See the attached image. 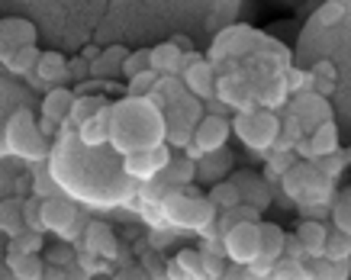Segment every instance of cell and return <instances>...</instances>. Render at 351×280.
<instances>
[{
	"label": "cell",
	"mask_w": 351,
	"mask_h": 280,
	"mask_svg": "<svg viewBox=\"0 0 351 280\" xmlns=\"http://www.w3.org/2000/svg\"><path fill=\"white\" fill-rule=\"evenodd\" d=\"M178 264H181L193 280H206V270H203V251H191V248H184V251H178Z\"/></svg>",
	"instance_id": "obj_43"
},
{
	"label": "cell",
	"mask_w": 351,
	"mask_h": 280,
	"mask_svg": "<svg viewBox=\"0 0 351 280\" xmlns=\"http://www.w3.org/2000/svg\"><path fill=\"white\" fill-rule=\"evenodd\" d=\"M284 258L287 261H306V248L300 245V238L297 236H287V242H284Z\"/></svg>",
	"instance_id": "obj_48"
},
{
	"label": "cell",
	"mask_w": 351,
	"mask_h": 280,
	"mask_svg": "<svg viewBox=\"0 0 351 280\" xmlns=\"http://www.w3.org/2000/svg\"><path fill=\"white\" fill-rule=\"evenodd\" d=\"M16 87L10 81H0V158H7V119L16 113Z\"/></svg>",
	"instance_id": "obj_29"
},
{
	"label": "cell",
	"mask_w": 351,
	"mask_h": 280,
	"mask_svg": "<svg viewBox=\"0 0 351 280\" xmlns=\"http://www.w3.org/2000/svg\"><path fill=\"white\" fill-rule=\"evenodd\" d=\"M32 196H39V200H49V196H58L55 194V174H52V164H49V158L45 162H36L32 164Z\"/></svg>",
	"instance_id": "obj_31"
},
{
	"label": "cell",
	"mask_w": 351,
	"mask_h": 280,
	"mask_svg": "<svg viewBox=\"0 0 351 280\" xmlns=\"http://www.w3.org/2000/svg\"><path fill=\"white\" fill-rule=\"evenodd\" d=\"M345 158H348V164H351V149H348V151H345Z\"/></svg>",
	"instance_id": "obj_54"
},
{
	"label": "cell",
	"mask_w": 351,
	"mask_h": 280,
	"mask_svg": "<svg viewBox=\"0 0 351 280\" xmlns=\"http://www.w3.org/2000/svg\"><path fill=\"white\" fill-rule=\"evenodd\" d=\"M284 242H287V232L277 226V222H261V255L271 261L284 258Z\"/></svg>",
	"instance_id": "obj_30"
},
{
	"label": "cell",
	"mask_w": 351,
	"mask_h": 280,
	"mask_svg": "<svg viewBox=\"0 0 351 280\" xmlns=\"http://www.w3.org/2000/svg\"><path fill=\"white\" fill-rule=\"evenodd\" d=\"M332 222L339 232L351 236V187H345L335 200H332Z\"/></svg>",
	"instance_id": "obj_34"
},
{
	"label": "cell",
	"mask_w": 351,
	"mask_h": 280,
	"mask_svg": "<svg viewBox=\"0 0 351 280\" xmlns=\"http://www.w3.org/2000/svg\"><path fill=\"white\" fill-rule=\"evenodd\" d=\"M152 71L158 77H174L178 71H184V55L178 52L174 42H161L152 49Z\"/></svg>",
	"instance_id": "obj_20"
},
{
	"label": "cell",
	"mask_w": 351,
	"mask_h": 280,
	"mask_svg": "<svg viewBox=\"0 0 351 280\" xmlns=\"http://www.w3.org/2000/svg\"><path fill=\"white\" fill-rule=\"evenodd\" d=\"M117 280H149V274L142 268H126V270H119Z\"/></svg>",
	"instance_id": "obj_52"
},
{
	"label": "cell",
	"mask_w": 351,
	"mask_h": 280,
	"mask_svg": "<svg viewBox=\"0 0 351 280\" xmlns=\"http://www.w3.org/2000/svg\"><path fill=\"white\" fill-rule=\"evenodd\" d=\"M326 258L329 261H351V236L332 229L329 238H326Z\"/></svg>",
	"instance_id": "obj_38"
},
{
	"label": "cell",
	"mask_w": 351,
	"mask_h": 280,
	"mask_svg": "<svg viewBox=\"0 0 351 280\" xmlns=\"http://www.w3.org/2000/svg\"><path fill=\"white\" fill-rule=\"evenodd\" d=\"M271 280H306V268L300 261L280 258L274 264V270H271Z\"/></svg>",
	"instance_id": "obj_45"
},
{
	"label": "cell",
	"mask_w": 351,
	"mask_h": 280,
	"mask_svg": "<svg viewBox=\"0 0 351 280\" xmlns=\"http://www.w3.org/2000/svg\"><path fill=\"white\" fill-rule=\"evenodd\" d=\"M232 183L239 187L242 203L245 206H255L258 213H265L267 206H271V200H274V194H271V183H267L261 174H255V171H239L232 177Z\"/></svg>",
	"instance_id": "obj_12"
},
{
	"label": "cell",
	"mask_w": 351,
	"mask_h": 280,
	"mask_svg": "<svg viewBox=\"0 0 351 280\" xmlns=\"http://www.w3.org/2000/svg\"><path fill=\"white\" fill-rule=\"evenodd\" d=\"M84 251L87 255H94V258H100V261L117 258L119 242H117V236H113V229H110L107 222H87V229H84Z\"/></svg>",
	"instance_id": "obj_14"
},
{
	"label": "cell",
	"mask_w": 351,
	"mask_h": 280,
	"mask_svg": "<svg viewBox=\"0 0 351 280\" xmlns=\"http://www.w3.org/2000/svg\"><path fill=\"white\" fill-rule=\"evenodd\" d=\"M206 107H210V113H206V116H223L226 119V113H229V107H226V103H219V100H206Z\"/></svg>",
	"instance_id": "obj_53"
},
{
	"label": "cell",
	"mask_w": 351,
	"mask_h": 280,
	"mask_svg": "<svg viewBox=\"0 0 351 280\" xmlns=\"http://www.w3.org/2000/svg\"><path fill=\"white\" fill-rule=\"evenodd\" d=\"M297 238L300 245L306 248V258H326V238H329V229L322 226L319 219H303L297 226Z\"/></svg>",
	"instance_id": "obj_17"
},
{
	"label": "cell",
	"mask_w": 351,
	"mask_h": 280,
	"mask_svg": "<svg viewBox=\"0 0 351 280\" xmlns=\"http://www.w3.org/2000/svg\"><path fill=\"white\" fill-rule=\"evenodd\" d=\"M223 251L232 264H252L261 258V222H242L223 238Z\"/></svg>",
	"instance_id": "obj_7"
},
{
	"label": "cell",
	"mask_w": 351,
	"mask_h": 280,
	"mask_svg": "<svg viewBox=\"0 0 351 280\" xmlns=\"http://www.w3.org/2000/svg\"><path fill=\"white\" fill-rule=\"evenodd\" d=\"M216 206L200 196L193 187H184V190H168V196L161 200V219L168 226L178 229H193V232H210L216 226Z\"/></svg>",
	"instance_id": "obj_2"
},
{
	"label": "cell",
	"mask_w": 351,
	"mask_h": 280,
	"mask_svg": "<svg viewBox=\"0 0 351 280\" xmlns=\"http://www.w3.org/2000/svg\"><path fill=\"white\" fill-rule=\"evenodd\" d=\"M68 75L75 77V81H84V77H90V62H84L81 55H77V58H68Z\"/></svg>",
	"instance_id": "obj_50"
},
{
	"label": "cell",
	"mask_w": 351,
	"mask_h": 280,
	"mask_svg": "<svg viewBox=\"0 0 351 280\" xmlns=\"http://www.w3.org/2000/svg\"><path fill=\"white\" fill-rule=\"evenodd\" d=\"M138 268L149 274V280H165V274H168V261L161 258L158 251H145L142 255V264Z\"/></svg>",
	"instance_id": "obj_46"
},
{
	"label": "cell",
	"mask_w": 351,
	"mask_h": 280,
	"mask_svg": "<svg viewBox=\"0 0 351 280\" xmlns=\"http://www.w3.org/2000/svg\"><path fill=\"white\" fill-rule=\"evenodd\" d=\"M284 97H287V84H284V77H274V81H267L265 87H258L255 90V100L258 103H265L267 110H274L284 103Z\"/></svg>",
	"instance_id": "obj_36"
},
{
	"label": "cell",
	"mask_w": 351,
	"mask_h": 280,
	"mask_svg": "<svg viewBox=\"0 0 351 280\" xmlns=\"http://www.w3.org/2000/svg\"><path fill=\"white\" fill-rule=\"evenodd\" d=\"M158 81H161V77L155 75V71H145V75L132 77V81L126 84V100H149L152 90L158 87Z\"/></svg>",
	"instance_id": "obj_37"
},
{
	"label": "cell",
	"mask_w": 351,
	"mask_h": 280,
	"mask_svg": "<svg viewBox=\"0 0 351 280\" xmlns=\"http://www.w3.org/2000/svg\"><path fill=\"white\" fill-rule=\"evenodd\" d=\"M309 164H313V168H316L326 181L335 183V177L348 168V158H345V151L339 149V151H332V155H326V158H316V162H309Z\"/></svg>",
	"instance_id": "obj_35"
},
{
	"label": "cell",
	"mask_w": 351,
	"mask_h": 280,
	"mask_svg": "<svg viewBox=\"0 0 351 280\" xmlns=\"http://www.w3.org/2000/svg\"><path fill=\"white\" fill-rule=\"evenodd\" d=\"M193 177H197V162H191L187 155L178 158V162L171 158V164L158 174V181L165 183V187H171V190H184V187H191Z\"/></svg>",
	"instance_id": "obj_22"
},
{
	"label": "cell",
	"mask_w": 351,
	"mask_h": 280,
	"mask_svg": "<svg viewBox=\"0 0 351 280\" xmlns=\"http://www.w3.org/2000/svg\"><path fill=\"white\" fill-rule=\"evenodd\" d=\"M107 107H110L107 97H100V94H77L75 110H71V119H68L64 126H68V129H81L84 123H90L94 116H100Z\"/></svg>",
	"instance_id": "obj_19"
},
{
	"label": "cell",
	"mask_w": 351,
	"mask_h": 280,
	"mask_svg": "<svg viewBox=\"0 0 351 280\" xmlns=\"http://www.w3.org/2000/svg\"><path fill=\"white\" fill-rule=\"evenodd\" d=\"M110 145L123 158L136 155V151H149L155 145H165V113L152 107L149 100H119V103H113Z\"/></svg>",
	"instance_id": "obj_1"
},
{
	"label": "cell",
	"mask_w": 351,
	"mask_h": 280,
	"mask_svg": "<svg viewBox=\"0 0 351 280\" xmlns=\"http://www.w3.org/2000/svg\"><path fill=\"white\" fill-rule=\"evenodd\" d=\"M184 87L193 100H213L216 97V75L210 62H193V65L184 68Z\"/></svg>",
	"instance_id": "obj_13"
},
{
	"label": "cell",
	"mask_w": 351,
	"mask_h": 280,
	"mask_svg": "<svg viewBox=\"0 0 351 280\" xmlns=\"http://www.w3.org/2000/svg\"><path fill=\"white\" fill-rule=\"evenodd\" d=\"M7 155L20 158V162H45L49 158V139L43 136L39 123L32 116V110H16L7 119Z\"/></svg>",
	"instance_id": "obj_3"
},
{
	"label": "cell",
	"mask_w": 351,
	"mask_h": 280,
	"mask_svg": "<svg viewBox=\"0 0 351 280\" xmlns=\"http://www.w3.org/2000/svg\"><path fill=\"white\" fill-rule=\"evenodd\" d=\"M341 13H345V3H326L319 10V20L322 23H332V20H339Z\"/></svg>",
	"instance_id": "obj_51"
},
{
	"label": "cell",
	"mask_w": 351,
	"mask_h": 280,
	"mask_svg": "<svg viewBox=\"0 0 351 280\" xmlns=\"http://www.w3.org/2000/svg\"><path fill=\"white\" fill-rule=\"evenodd\" d=\"M335 81H339V71H335V65L332 62H316V68L309 71V90L316 94V97H332L335 94Z\"/></svg>",
	"instance_id": "obj_27"
},
{
	"label": "cell",
	"mask_w": 351,
	"mask_h": 280,
	"mask_svg": "<svg viewBox=\"0 0 351 280\" xmlns=\"http://www.w3.org/2000/svg\"><path fill=\"white\" fill-rule=\"evenodd\" d=\"M168 164H171V149L168 145H155V149H149V151L126 155V158H123V174L132 177V181L149 183V181H155Z\"/></svg>",
	"instance_id": "obj_8"
},
{
	"label": "cell",
	"mask_w": 351,
	"mask_h": 280,
	"mask_svg": "<svg viewBox=\"0 0 351 280\" xmlns=\"http://www.w3.org/2000/svg\"><path fill=\"white\" fill-rule=\"evenodd\" d=\"M129 58V52L123 49V45H110V49H104L100 52V58H97L94 65H90V75L94 77H117L123 75V62Z\"/></svg>",
	"instance_id": "obj_25"
},
{
	"label": "cell",
	"mask_w": 351,
	"mask_h": 280,
	"mask_svg": "<svg viewBox=\"0 0 351 280\" xmlns=\"http://www.w3.org/2000/svg\"><path fill=\"white\" fill-rule=\"evenodd\" d=\"M232 168V151H213V155H203L197 162V177L200 181H210V183H219L226 181V174Z\"/></svg>",
	"instance_id": "obj_23"
},
{
	"label": "cell",
	"mask_w": 351,
	"mask_h": 280,
	"mask_svg": "<svg viewBox=\"0 0 351 280\" xmlns=\"http://www.w3.org/2000/svg\"><path fill=\"white\" fill-rule=\"evenodd\" d=\"M306 280H348L351 261H329V258H306Z\"/></svg>",
	"instance_id": "obj_21"
},
{
	"label": "cell",
	"mask_w": 351,
	"mask_h": 280,
	"mask_svg": "<svg viewBox=\"0 0 351 280\" xmlns=\"http://www.w3.org/2000/svg\"><path fill=\"white\" fill-rule=\"evenodd\" d=\"M75 94L68 90V87H52L49 94L43 97V119H52L58 126H64L68 119H71V110H75Z\"/></svg>",
	"instance_id": "obj_15"
},
{
	"label": "cell",
	"mask_w": 351,
	"mask_h": 280,
	"mask_svg": "<svg viewBox=\"0 0 351 280\" xmlns=\"http://www.w3.org/2000/svg\"><path fill=\"white\" fill-rule=\"evenodd\" d=\"M110 123H113V103H110L100 116H94L90 123H84V126L77 129V142H81L84 149H100L104 142H110Z\"/></svg>",
	"instance_id": "obj_18"
},
{
	"label": "cell",
	"mask_w": 351,
	"mask_h": 280,
	"mask_svg": "<svg viewBox=\"0 0 351 280\" xmlns=\"http://www.w3.org/2000/svg\"><path fill=\"white\" fill-rule=\"evenodd\" d=\"M36 77L43 81L49 90L52 87H64V81H68V58H64L62 52H43V58H39V65H36Z\"/></svg>",
	"instance_id": "obj_16"
},
{
	"label": "cell",
	"mask_w": 351,
	"mask_h": 280,
	"mask_svg": "<svg viewBox=\"0 0 351 280\" xmlns=\"http://www.w3.org/2000/svg\"><path fill=\"white\" fill-rule=\"evenodd\" d=\"M75 222H81V209H77L71 200H64V196H49V200H43V226H45V232L64 236Z\"/></svg>",
	"instance_id": "obj_11"
},
{
	"label": "cell",
	"mask_w": 351,
	"mask_h": 280,
	"mask_svg": "<svg viewBox=\"0 0 351 280\" xmlns=\"http://www.w3.org/2000/svg\"><path fill=\"white\" fill-rule=\"evenodd\" d=\"M280 187L284 194L293 196V200H306V203H316V200H329L332 196V181H326L309 162H297L284 177H280Z\"/></svg>",
	"instance_id": "obj_5"
},
{
	"label": "cell",
	"mask_w": 351,
	"mask_h": 280,
	"mask_svg": "<svg viewBox=\"0 0 351 280\" xmlns=\"http://www.w3.org/2000/svg\"><path fill=\"white\" fill-rule=\"evenodd\" d=\"M229 119L223 116H203L193 129V139L187 145V158L191 162H200L203 155H213V151H223L226 142H229Z\"/></svg>",
	"instance_id": "obj_6"
},
{
	"label": "cell",
	"mask_w": 351,
	"mask_h": 280,
	"mask_svg": "<svg viewBox=\"0 0 351 280\" xmlns=\"http://www.w3.org/2000/svg\"><path fill=\"white\" fill-rule=\"evenodd\" d=\"M39 58H43V52H39L36 45H29V49L13 52V58L3 68H7L10 75H32V71H36V65H39Z\"/></svg>",
	"instance_id": "obj_33"
},
{
	"label": "cell",
	"mask_w": 351,
	"mask_h": 280,
	"mask_svg": "<svg viewBox=\"0 0 351 280\" xmlns=\"http://www.w3.org/2000/svg\"><path fill=\"white\" fill-rule=\"evenodd\" d=\"M145 71H152V49H138V52H132L126 62H123V75H126V81L145 75Z\"/></svg>",
	"instance_id": "obj_40"
},
{
	"label": "cell",
	"mask_w": 351,
	"mask_h": 280,
	"mask_svg": "<svg viewBox=\"0 0 351 280\" xmlns=\"http://www.w3.org/2000/svg\"><path fill=\"white\" fill-rule=\"evenodd\" d=\"M309 149H313V162L316 158H326V155H332V151L341 149V139H339V126H335V119L332 123H322L316 132H309Z\"/></svg>",
	"instance_id": "obj_24"
},
{
	"label": "cell",
	"mask_w": 351,
	"mask_h": 280,
	"mask_svg": "<svg viewBox=\"0 0 351 280\" xmlns=\"http://www.w3.org/2000/svg\"><path fill=\"white\" fill-rule=\"evenodd\" d=\"M26 229V219H23V196H7L0 200V232L3 236H20Z\"/></svg>",
	"instance_id": "obj_26"
},
{
	"label": "cell",
	"mask_w": 351,
	"mask_h": 280,
	"mask_svg": "<svg viewBox=\"0 0 351 280\" xmlns=\"http://www.w3.org/2000/svg\"><path fill=\"white\" fill-rule=\"evenodd\" d=\"M75 261L77 258H75V248L71 245H55V248H49V255H45V264L55 270H68Z\"/></svg>",
	"instance_id": "obj_44"
},
{
	"label": "cell",
	"mask_w": 351,
	"mask_h": 280,
	"mask_svg": "<svg viewBox=\"0 0 351 280\" xmlns=\"http://www.w3.org/2000/svg\"><path fill=\"white\" fill-rule=\"evenodd\" d=\"M232 132L255 151H267L277 145L280 136V119L271 110H248V113H235Z\"/></svg>",
	"instance_id": "obj_4"
},
{
	"label": "cell",
	"mask_w": 351,
	"mask_h": 280,
	"mask_svg": "<svg viewBox=\"0 0 351 280\" xmlns=\"http://www.w3.org/2000/svg\"><path fill=\"white\" fill-rule=\"evenodd\" d=\"M23 219H26V229L39 232V236L45 232V226H43V200H39V196H23Z\"/></svg>",
	"instance_id": "obj_41"
},
{
	"label": "cell",
	"mask_w": 351,
	"mask_h": 280,
	"mask_svg": "<svg viewBox=\"0 0 351 280\" xmlns=\"http://www.w3.org/2000/svg\"><path fill=\"white\" fill-rule=\"evenodd\" d=\"M39 251H43V236L32 229H23L20 236L10 238V255H39Z\"/></svg>",
	"instance_id": "obj_39"
},
{
	"label": "cell",
	"mask_w": 351,
	"mask_h": 280,
	"mask_svg": "<svg viewBox=\"0 0 351 280\" xmlns=\"http://www.w3.org/2000/svg\"><path fill=\"white\" fill-rule=\"evenodd\" d=\"M36 39H39V33H36V26L29 20H23V16L0 20V65H7L13 58V52L36 45Z\"/></svg>",
	"instance_id": "obj_9"
},
{
	"label": "cell",
	"mask_w": 351,
	"mask_h": 280,
	"mask_svg": "<svg viewBox=\"0 0 351 280\" xmlns=\"http://www.w3.org/2000/svg\"><path fill=\"white\" fill-rule=\"evenodd\" d=\"M290 113H293V119L300 123L303 136H306V132H316L322 123H332L329 100L316 97L313 90H303V94H297V97H293V107H290Z\"/></svg>",
	"instance_id": "obj_10"
},
{
	"label": "cell",
	"mask_w": 351,
	"mask_h": 280,
	"mask_svg": "<svg viewBox=\"0 0 351 280\" xmlns=\"http://www.w3.org/2000/svg\"><path fill=\"white\" fill-rule=\"evenodd\" d=\"M293 158H297V155H293V151H277L274 158H271V162H267V168H265V174H261V177H265L267 183L271 181H277V177H284V174L290 171V168H293Z\"/></svg>",
	"instance_id": "obj_42"
},
{
	"label": "cell",
	"mask_w": 351,
	"mask_h": 280,
	"mask_svg": "<svg viewBox=\"0 0 351 280\" xmlns=\"http://www.w3.org/2000/svg\"><path fill=\"white\" fill-rule=\"evenodd\" d=\"M206 200L216 206V213H226V209H235V206L242 203V196H239V187L232 181H219L213 183V190L206 194Z\"/></svg>",
	"instance_id": "obj_32"
},
{
	"label": "cell",
	"mask_w": 351,
	"mask_h": 280,
	"mask_svg": "<svg viewBox=\"0 0 351 280\" xmlns=\"http://www.w3.org/2000/svg\"><path fill=\"white\" fill-rule=\"evenodd\" d=\"M13 280H43L45 277V261L39 255H7Z\"/></svg>",
	"instance_id": "obj_28"
},
{
	"label": "cell",
	"mask_w": 351,
	"mask_h": 280,
	"mask_svg": "<svg viewBox=\"0 0 351 280\" xmlns=\"http://www.w3.org/2000/svg\"><path fill=\"white\" fill-rule=\"evenodd\" d=\"M168 190L171 187H165V183L155 177V181H149V183H142V187H138V196H142V203L145 206H161V200L168 196Z\"/></svg>",
	"instance_id": "obj_47"
},
{
	"label": "cell",
	"mask_w": 351,
	"mask_h": 280,
	"mask_svg": "<svg viewBox=\"0 0 351 280\" xmlns=\"http://www.w3.org/2000/svg\"><path fill=\"white\" fill-rule=\"evenodd\" d=\"M219 280H265V277H255V274L245 268V264H229V268L223 270V277H219Z\"/></svg>",
	"instance_id": "obj_49"
}]
</instances>
